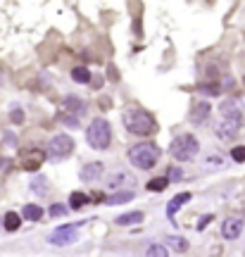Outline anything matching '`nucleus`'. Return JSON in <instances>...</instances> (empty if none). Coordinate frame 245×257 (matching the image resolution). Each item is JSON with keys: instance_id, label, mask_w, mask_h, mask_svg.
<instances>
[{"instance_id": "obj_5", "label": "nucleus", "mask_w": 245, "mask_h": 257, "mask_svg": "<svg viewBox=\"0 0 245 257\" xmlns=\"http://www.w3.org/2000/svg\"><path fill=\"white\" fill-rule=\"evenodd\" d=\"M169 152H171V157H174V160L191 162V160L198 157V152H200V143H198V138H195L193 133H179L176 138L171 140Z\"/></svg>"}, {"instance_id": "obj_4", "label": "nucleus", "mask_w": 245, "mask_h": 257, "mask_svg": "<svg viewBox=\"0 0 245 257\" xmlns=\"http://www.w3.org/2000/svg\"><path fill=\"white\" fill-rule=\"evenodd\" d=\"M86 140H88V145L93 150H107L110 143H112V127H110V122L103 117L93 119L88 124V128H86Z\"/></svg>"}, {"instance_id": "obj_10", "label": "nucleus", "mask_w": 245, "mask_h": 257, "mask_svg": "<svg viewBox=\"0 0 245 257\" xmlns=\"http://www.w3.org/2000/svg\"><path fill=\"white\" fill-rule=\"evenodd\" d=\"M107 186H110V188L136 186V179H133V174H128V171H124V169H119V171H112V174L107 176Z\"/></svg>"}, {"instance_id": "obj_29", "label": "nucleus", "mask_w": 245, "mask_h": 257, "mask_svg": "<svg viewBox=\"0 0 245 257\" xmlns=\"http://www.w3.org/2000/svg\"><path fill=\"white\" fill-rule=\"evenodd\" d=\"M0 229H2V219H0Z\"/></svg>"}, {"instance_id": "obj_28", "label": "nucleus", "mask_w": 245, "mask_h": 257, "mask_svg": "<svg viewBox=\"0 0 245 257\" xmlns=\"http://www.w3.org/2000/svg\"><path fill=\"white\" fill-rule=\"evenodd\" d=\"M207 222H212V214H207V217H203V219H200V224H198V229L203 231L205 226H207Z\"/></svg>"}, {"instance_id": "obj_3", "label": "nucleus", "mask_w": 245, "mask_h": 257, "mask_svg": "<svg viewBox=\"0 0 245 257\" xmlns=\"http://www.w3.org/2000/svg\"><path fill=\"white\" fill-rule=\"evenodd\" d=\"M160 155H162L160 145H155V143H138V145H133L128 150V162L133 167H138V169H152L160 162Z\"/></svg>"}, {"instance_id": "obj_14", "label": "nucleus", "mask_w": 245, "mask_h": 257, "mask_svg": "<svg viewBox=\"0 0 245 257\" xmlns=\"http://www.w3.org/2000/svg\"><path fill=\"white\" fill-rule=\"evenodd\" d=\"M140 222H143V212H126V214H122V217H117V222H115V224L133 226V224H140Z\"/></svg>"}, {"instance_id": "obj_19", "label": "nucleus", "mask_w": 245, "mask_h": 257, "mask_svg": "<svg viewBox=\"0 0 245 257\" xmlns=\"http://www.w3.org/2000/svg\"><path fill=\"white\" fill-rule=\"evenodd\" d=\"M167 246H169L171 250H176V253H186V250H188L186 238H179V236H169V238H167Z\"/></svg>"}, {"instance_id": "obj_2", "label": "nucleus", "mask_w": 245, "mask_h": 257, "mask_svg": "<svg viewBox=\"0 0 245 257\" xmlns=\"http://www.w3.org/2000/svg\"><path fill=\"white\" fill-rule=\"evenodd\" d=\"M122 122H124V127L131 136H152L157 131L155 117L140 107H126L124 115H122Z\"/></svg>"}, {"instance_id": "obj_24", "label": "nucleus", "mask_w": 245, "mask_h": 257, "mask_svg": "<svg viewBox=\"0 0 245 257\" xmlns=\"http://www.w3.org/2000/svg\"><path fill=\"white\" fill-rule=\"evenodd\" d=\"M231 157H234V162H245V145H238L231 150Z\"/></svg>"}, {"instance_id": "obj_18", "label": "nucleus", "mask_w": 245, "mask_h": 257, "mask_svg": "<svg viewBox=\"0 0 245 257\" xmlns=\"http://www.w3.org/2000/svg\"><path fill=\"white\" fill-rule=\"evenodd\" d=\"M21 214H24L29 222H38V219L43 217V210L38 207V205H24V212Z\"/></svg>"}, {"instance_id": "obj_15", "label": "nucleus", "mask_w": 245, "mask_h": 257, "mask_svg": "<svg viewBox=\"0 0 245 257\" xmlns=\"http://www.w3.org/2000/svg\"><path fill=\"white\" fill-rule=\"evenodd\" d=\"M64 110H67V112H74L76 117H79V115H84L86 105H84V103H81V100H79L76 96H69L67 100H64Z\"/></svg>"}, {"instance_id": "obj_17", "label": "nucleus", "mask_w": 245, "mask_h": 257, "mask_svg": "<svg viewBox=\"0 0 245 257\" xmlns=\"http://www.w3.org/2000/svg\"><path fill=\"white\" fill-rule=\"evenodd\" d=\"M86 203H91V195H86V193L74 191L72 195H69V205H72L74 210H79V207H84Z\"/></svg>"}, {"instance_id": "obj_16", "label": "nucleus", "mask_w": 245, "mask_h": 257, "mask_svg": "<svg viewBox=\"0 0 245 257\" xmlns=\"http://www.w3.org/2000/svg\"><path fill=\"white\" fill-rule=\"evenodd\" d=\"M21 226V217L17 212H7L5 214V219H2V229L5 231H17Z\"/></svg>"}, {"instance_id": "obj_26", "label": "nucleus", "mask_w": 245, "mask_h": 257, "mask_svg": "<svg viewBox=\"0 0 245 257\" xmlns=\"http://www.w3.org/2000/svg\"><path fill=\"white\" fill-rule=\"evenodd\" d=\"M43 186H45V179H38V181L31 183V188H36L38 193H45V188H43Z\"/></svg>"}, {"instance_id": "obj_22", "label": "nucleus", "mask_w": 245, "mask_h": 257, "mask_svg": "<svg viewBox=\"0 0 245 257\" xmlns=\"http://www.w3.org/2000/svg\"><path fill=\"white\" fill-rule=\"evenodd\" d=\"M167 186H169V179H167V176H160V179H152V181L148 183V191L160 193V191H164Z\"/></svg>"}, {"instance_id": "obj_7", "label": "nucleus", "mask_w": 245, "mask_h": 257, "mask_svg": "<svg viewBox=\"0 0 245 257\" xmlns=\"http://www.w3.org/2000/svg\"><path fill=\"white\" fill-rule=\"evenodd\" d=\"M84 224V222H79V224H67V226H60V229H55L53 234H50V243L53 246H69V243H74L76 241V231H79V226Z\"/></svg>"}, {"instance_id": "obj_25", "label": "nucleus", "mask_w": 245, "mask_h": 257, "mask_svg": "<svg viewBox=\"0 0 245 257\" xmlns=\"http://www.w3.org/2000/svg\"><path fill=\"white\" fill-rule=\"evenodd\" d=\"M67 210H69L67 205H53V207H50V217H64Z\"/></svg>"}, {"instance_id": "obj_21", "label": "nucleus", "mask_w": 245, "mask_h": 257, "mask_svg": "<svg viewBox=\"0 0 245 257\" xmlns=\"http://www.w3.org/2000/svg\"><path fill=\"white\" fill-rule=\"evenodd\" d=\"M72 79H74L76 84H88L91 81V72L84 69V67H76V69H72Z\"/></svg>"}, {"instance_id": "obj_1", "label": "nucleus", "mask_w": 245, "mask_h": 257, "mask_svg": "<svg viewBox=\"0 0 245 257\" xmlns=\"http://www.w3.org/2000/svg\"><path fill=\"white\" fill-rule=\"evenodd\" d=\"M241 128H243V115L236 107V103H231V100L222 103V107H219V122L214 127V133L222 140H234L241 133Z\"/></svg>"}, {"instance_id": "obj_13", "label": "nucleus", "mask_w": 245, "mask_h": 257, "mask_svg": "<svg viewBox=\"0 0 245 257\" xmlns=\"http://www.w3.org/2000/svg\"><path fill=\"white\" fill-rule=\"evenodd\" d=\"M188 200H191V193H179V195H174V198H171V203L167 205V217L174 219V214L179 212V210H181V205L188 203Z\"/></svg>"}, {"instance_id": "obj_9", "label": "nucleus", "mask_w": 245, "mask_h": 257, "mask_svg": "<svg viewBox=\"0 0 245 257\" xmlns=\"http://www.w3.org/2000/svg\"><path fill=\"white\" fill-rule=\"evenodd\" d=\"M243 231V219L241 217H229L224 219V224H222V236H224L226 241H236L238 236Z\"/></svg>"}, {"instance_id": "obj_6", "label": "nucleus", "mask_w": 245, "mask_h": 257, "mask_svg": "<svg viewBox=\"0 0 245 257\" xmlns=\"http://www.w3.org/2000/svg\"><path fill=\"white\" fill-rule=\"evenodd\" d=\"M74 138L72 136H67V133H57L53 136V140L48 143V152H45V157H50V160H64V157H69L72 152H74Z\"/></svg>"}, {"instance_id": "obj_8", "label": "nucleus", "mask_w": 245, "mask_h": 257, "mask_svg": "<svg viewBox=\"0 0 245 257\" xmlns=\"http://www.w3.org/2000/svg\"><path fill=\"white\" fill-rule=\"evenodd\" d=\"M43 162H45V152H43V150H26L24 157H21V169L36 171Z\"/></svg>"}, {"instance_id": "obj_11", "label": "nucleus", "mask_w": 245, "mask_h": 257, "mask_svg": "<svg viewBox=\"0 0 245 257\" xmlns=\"http://www.w3.org/2000/svg\"><path fill=\"white\" fill-rule=\"evenodd\" d=\"M210 115H212V107H210V103L203 100V103H195V105H193L188 117H191L193 124H205V122L210 119Z\"/></svg>"}, {"instance_id": "obj_23", "label": "nucleus", "mask_w": 245, "mask_h": 257, "mask_svg": "<svg viewBox=\"0 0 245 257\" xmlns=\"http://www.w3.org/2000/svg\"><path fill=\"white\" fill-rule=\"evenodd\" d=\"M145 257H167V248L160 246V243H155V246H150V248H148Z\"/></svg>"}, {"instance_id": "obj_12", "label": "nucleus", "mask_w": 245, "mask_h": 257, "mask_svg": "<svg viewBox=\"0 0 245 257\" xmlns=\"http://www.w3.org/2000/svg\"><path fill=\"white\" fill-rule=\"evenodd\" d=\"M103 171H105V167H103V162H91V164H84V169H81V181H98L100 176H103Z\"/></svg>"}, {"instance_id": "obj_27", "label": "nucleus", "mask_w": 245, "mask_h": 257, "mask_svg": "<svg viewBox=\"0 0 245 257\" xmlns=\"http://www.w3.org/2000/svg\"><path fill=\"white\" fill-rule=\"evenodd\" d=\"M10 119H12V122H17V124H19L21 119H24V112H21V110H14V112L10 115Z\"/></svg>"}, {"instance_id": "obj_20", "label": "nucleus", "mask_w": 245, "mask_h": 257, "mask_svg": "<svg viewBox=\"0 0 245 257\" xmlns=\"http://www.w3.org/2000/svg\"><path fill=\"white\" fill-rule=\"evenodd\" d=\"M133 200V191H124V193H117V195H110L107 198V205H122V203H128Z\"/></svg>"}]
</instances>
